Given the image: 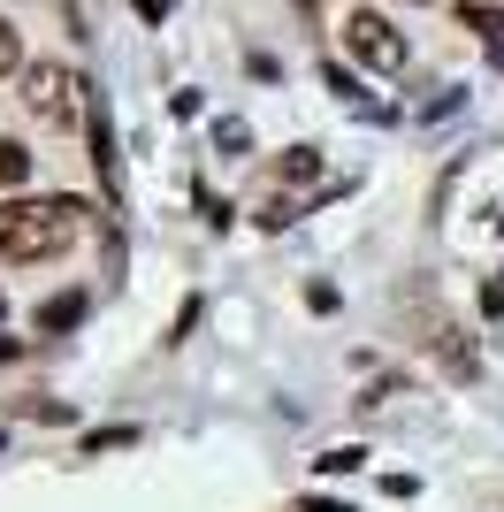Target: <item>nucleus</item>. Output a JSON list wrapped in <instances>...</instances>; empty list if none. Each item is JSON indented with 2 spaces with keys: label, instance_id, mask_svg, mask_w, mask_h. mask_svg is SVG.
Masks as SVG:
<instances>
[{
  "label": "nucleus",
  "instance_id": "obj_1",
  "mask_svg": "<svg viewBox=\"0 0 504 512\" xmlns=\"http://www.w3.org/2000/svg\"><path fill=\"white\" fill-rule=\"evenodd\" d=\"M84 230V199H0V260H54Z\"/></svg>",
  "mask_w": 504,
  "mask_h": 512
},
{
  "label": "nucleus",
  "instance_id": "obj_9",
  "mask_svg": "<svg viewBox=\"0 0 504 512\" xmlns=\"http://www.w3.org/2000/svg\"><path fill=\"white\" fill-rule=\"evenodd\" d=\"M0 360H16V344H8V337H0Z\"/></svg>",
  "mask_w": 504,
  "mask_h": 512
},
{
  "label": "nucleus",
  "instance_id": "obj_6",
  "mask_svg": "<svg viewBox=\"0 0 504 512\" xmlns=\"http://www.w3.org/2000/svg\"><path fill=\"white\" fill-rule=\"evenodd\" d=\"M466 31H474V39H504V8H466Z\"/></svg>",
  "mask_w": 504,
  "mask_h": 512
},
{
  "label": "nucleus",
  "instance_id": "obj_4",
  "mask_svg": "<svg viewBox=\"0 0 504 512\" xmlns=\"http://www.w3.org/2000/svg\"><path fill=\"white\" fill-rule=\"evenodd\" d=\"M77 314H84V299H77V291H69V299H46V306H39V329L54 337V329H69Z\"/></svg>",
  "mask_w": 504,
  "mask_h": 512
},
{
  "label": "nucleus",
  "instance_id": "obj_3",
  "mask_svg": "<svg viewBox=\"0 0 504 512\" xmlns=\"http://www.w3.org/2000/svg\"><path fill=\"white\" fill-rule=\"evenodd\" d=\"M344 54H352L359 69H375V77H398L405 69V31L390 16H375V8H352V16H344Z\"/></svg>",
  "mask_w": 504,
  "mask_h": 512
},
{
  "label": "nucleus",
  "instance_id": "obj_8",
  "mask_svg": "<svg viewBox=\"0 0 504 512\" xmlns=\"http://www.w3.org/2000/svg\"><path fill=\"white\" fill-rule=\"evenodd\" d=\"M138 16H146V23H161V16H168V0H138Z\"/></svg>",
  "mask_w": 504,
  "mask_h": 512
},
{
  "label": "nucleus",
  "instance_id": "obj_2",
  "mask_svg": "<svg viewBox=\"0 0 504 512\" xmlns=\"http://www.w3.org/2000/svg\"><path fill=\"white\" fill-rule=\"evenodd\" d=\"M23 115L46 130H77L84 123V77L69 62H31L23 69Z\"/></svg>",
  "mask_w": 504,
  "mask_h": 512
},
{
  "label": "nucleus",
  "instance_id": "obj_5",
  "mask_svg": "<svg viewBox=\"0 0 504 512\" xmlns=\"http://www.w3.org/2000/svg\"><path fill=\"white\" fill-rule=\"evenodd\" d=\"M23 176H31V153L16 138H0V184H23Z\"/></svg>",
  "mask_w": 504,
  "mask_h": 512
},
{
  "label": "nucleus",
  "instance_id": "obj_7",
  "mask_svg": "<svg viewBox=\"0 0 504 512\" xmlns=\"http://www.w3.org/2000/svg\"><path fill=\"white\" fill-rule=\"evenodd\" d=\"M8 69H23V31L0 16V77H8Z\"/></svg>",
  "mask_w": 504,
  "mask_h": 512
}]
</instances>
